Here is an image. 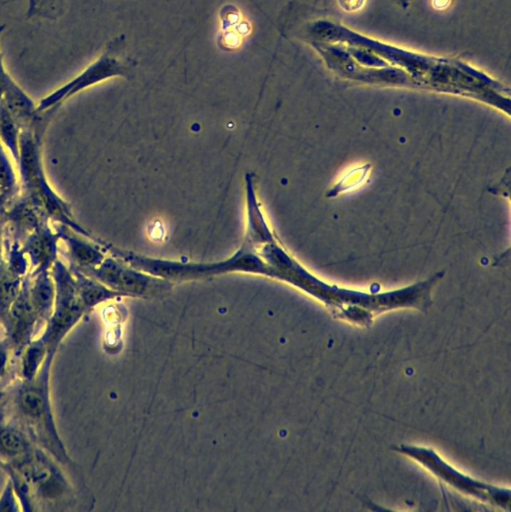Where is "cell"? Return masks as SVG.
I'll return each mask as SVG.
<instances>
[{
    "mask_svg": "<svg viewBox=\"0 0 511 512\" xmlns=\"http://www.w3.org/2000/svg\"><path fill=\"white\" fill-rule=\"evenodd\" d=\"M57 350H51L35 377L20 380L11 390L12 421L61 467L73 469V462L58 433L50 398V373Z\"/></svg>",
    "mask_w": 511,
    "mask_h": 512,
    "instance_id": "1",
    "label": "cell"
},
{
    "mask_svg": "<svg viewBox=\"0 0 511 512\" xmlns=\"http://www.w3.org/2000/svg\"><path fill=\"white\" fill-rule=\"evenodd\" d=\"M44 120L21 129L19 137V173L24 196L39 206L49 218L91 238L74 219L69 205L52 189L44 173L40 140Z\"/></svg>",
    "mask_w": 511,
    "mask_h": 512,
    "instance_id": "2",
    "label": "cell"
},
{
    "mask_svg": "<svg viewBox=\"0 0 511 512\" xmlns=\"http://www.w3.org/2000/svg\"><path fill=\"white\" fill-rule=\"evenodd\" d=\"M393 449L419 463L438 480L461 492L463 495L477 499L485 504L510 510V489L474 479L458 471L432 448L401 444Z\"/></svg>",
    "mask_w": 511,
    "mask_h": 512,
    "instance_id": "3",
    "label": "cell"
},
{
    "mask_svg": "<svg viewBox=\"0 0 511 512\" xmlns=\"http://www.w3.org/2000/svg\"><path fill=\"white\" fill-rule=\"evenodd\" d=\"M50 273L55 286L54 307L39 338L49 349L58 350L64 338L87 310L80 300L75 277L70 267L57 259Z\"/></svg>",
    "mask_w": 511,
    "mask_h": 512,
    "instance_id": "4",
    "label": "cell"
},
{
    "mask_svg": "<svg viewBox=\"0 0 511 512\" xmlns=\"http://www.w3.org/2000/svg\"><path fill=\"white\" fill-rule=\"evenodd\" d=\"M124 37L112 41L105 52L88 65L75 78L54 90L37 104V111L42 113L58 108L61 103L78 92L106 79L121 76L128 77L131 64L124 56Z\"/></svg>",
    "mask_w": 511,
    "mask_h": 512,
    "instance_id": "5",
    "label": "cell"
},
{
    "mask_svg": "<svg viewBox=\"0 0 511 512\" xmlns=\"http://www.w3.org/2000/svg\"><path fill=\"white\" fill-rule=\"evenodd\" d=\"M41 324L29 297L28 275L22 281L18 296L13 302L4 328L6 339L18 356L33 339L37 324Z\"/></svg>",
    "mask_w": 511,
    "mask_h": 512,
    "instance_id": "6",
    "label": "cell"
},
{
    "mask_svg": "<svg viewBox=\"0 0 511 512\" xmlns=\"http://www.w3.org/2000/svg\"><path fill=\"white\" fill-rule=\"evenodd\" d=\"M81 272L114 291L144 292L147 288L152 289L155 284L163 283L125 267L118 257L104 258L96 267Z\"/></svg>",
    "mask_w": 511,
    "mask_h": 512,
    "instance_id": "7",
    "label": "cell"
},
{
    "mask_svg": "<svg viewBox=\"0 0 511 512\" xmlns=\"http://www.w3.org/2000/svg\"><path fill=\"white\" fill-rule=\"evenodd\" d=\"M59 241L56 229H52L47 222L32 231L21 242V248L30 261V273L51 269L57 260Z\"/></svg>",
    "mask_w": 511,
    "mask_h": 512,
    "instance_id": "8",
    "label": "cell"
},
{
    "mask_svg": "<svg viewBox=\"0 0 511 512\" xmlns=\"http://www.w3.org/2000/svg\"><path fill=\"white\" fill-rule=\"evenodd\" d=\"M37 445L30 436L14 421H0V461L10 468L27 460Z\"/></svg>",
    "mask_w": 511,
    "mask_h": 512,
    "instance_id": "9",
    "label": "cell"
},
{
    "mask_svg": "<svg viewBox=\"0 0 511 512\" xmlns=\"http://www.w3.org/2000/svg\"><path fill=\"white\" fill-rule=\"evenodd\" d=\"M59 239L65 243L71 266L80 271L94 268L105 258L100 247L67 226L58 224L55 228Z\"/></svg>",
    "mask_w": 511,
    "mask_h": 512,
    "instance_id": "10",
    "label": "cell"
},
{
    "mask_svg": "<svg viewBox=\"0 0 511 512\" xmlns=\"http://www.w3.org/2000/svg\"><path fill=\"white\" fill-rule=\"evenodd\" d=\"M2 100L20 130L37 124L43 120L51 110L42 113L38 112L36 109L37 104L34 103L12 78L8 81Z\"/></svg>",
    "mask_w": 511,
    "mask_h": 512,
    "instance_id": "11",
    "label": "cell"
},
{
    "mask_svg": "<svg viewBox=\"0 0 511 512\" xmlns=\"http://www.w3.org/2000/svg\"><path fill=\"white\" fill-rule=\"evenodd\" d=\"M28 291L40 322L45 324L53 312L55 298V286L50 270L30 273Z\"/></svg>",
    "mask_w": 511,
    "mask_h": 512,
    "instance_id": "12",
    "label": "cell"
},
{
    "mask_svg": "<svg viewBox=\"0 0 511 512\" xmlns=\"http://www.w3.org/2000/svg\"><path fill=\"white\" fill-rule=\"evenodd\" d=\"M70 269L75 277L80 300L87 311L119 294L75 267L70 266Z\"/></svg>",
    "mask_w": 511,
    "mask_h": 512,
    "instance_id": "13",
    "label": "cell"
},
{
    "mask_svg": "<svg viewBox=\"0 0 511 512\" xmlns=\"http://www.w3.org/2000/svg\"><path fill=\"white\" fill-rule=\"evenodd\" d=\"M51 350L57 349H49L39 337L33 338L18 355L20 380L35 377Z\"/></svg>",
    "mask_w": 511,
    "mask_h": 512,
    "instance_id": "14",
    "label": "cell"
},
{
    "mask_svg": "<svg viewBox=\"0 0 511 512\" xmlns=\"http://www.w3.org/2000/svg\"><path fill=\"white\" fill-rule=\"evenodd\" d=\"M19 137L20 128L8 111L3 100H0V142L7 149L10 155L16 160L19 159Z\"/></svg>",
    "mask_w": 511,
    "mask_h": 512,
    "instance_id": "15",
    "label": "cell"
},
{
    "mask_svg": "<svg viewBox=\"0 0 511 512\" xmlns=\"http://www.w3.org/2000/svg\"><path fill=\"white\" fill-rule=\"evenodd\" d=\"M17 192L16 174L10 158L0 142V194L10 200Z\"/></svg>",
    "mask_w": 511,
    "mask_h": 512,
    "instance_id": "16",
    "label": "cell"
},
{
    "mask_svg": "<svg viewBox=\"0 0 511 512\" xmlns=\"http://www.w3.org/2000/svg\"><path fill=\"white\" fill-rule=\"evenodd\" d=\"M21 502L13 481L8 477L0 494V511L17 512L22 510Z\"/></svg>",
    "mask_w": 511,
    "mask_h": 512,
    "instance_id": "17",
    "label": "cell"
},
{
    "mask_svg": "<svg viewBox=\"0 0 511 512\" xmlns=\"http://www.w3.org/2000/svg\"><path fill=\"white\" fill-rule=\"evenodd\" d=\"M64 0H37L36 13L41 12L45 17L56 18L62 12Z\"/></svg>",
    "mask_w": 511,
    "mask_h": 512,
    "instance_id": "18",
    "label": "cell"
},
{
    "mask_svg": "<svg viewBox=\"0 0 511 512\" xmlns=\"http://www.w3.org/2000/svg\"><path fill=\"white\" fill-rule=\"evenodd\" d=\"M13 352V348L6 338L0 340V380L8 372L10 357Z\"/></svg>",
    "mask_w": 511,
    "mask_h": 512,
    "instance_id": "19",
    "label": "cell"
},
{
    "mask_svg": "<svg viewBox=\"0 0 511 512\" xmlns=\"http://www.w3.org/2000/svg\"><path fill=\"white\" fill-rule=\"evenodd\" d=\"M4 28H5V25L0 26V34L2 33ZM10 78H11L10 75L6 72V70L3 66L2 56L0 53V100L3 97L5 88H6Z\"/></svg>",
    "mask_w": 511,
    "mask_h": 512,
    "instance_id": "20",
    "label": "cell"
},
{
    "mask_svg": "<svg viewBox=\"0 0 511 512\" xmlns=\"http://www.w3.org/2000/svg\"><path fill=\"white\" fill-rule=\"evenodd\" d=\"M9 200L0 194V220H3Z\"/></svg>",
    "mask_w": 511,
    "mask_h": 512,
    "instance_id": "21",
    "label": "cell"
},
{
    "mask_svg": "<svg viewBox=\"0 0 511 512\" xmlns=\"http://www.w3.org/2000/svg\"><path fill=\"white\" fill-rule=\"evenodd\" d=\"M37 0H28L27 16L31 17L36 14Z\"/></svg>",
    "mask_w": 511,
    "mask_h": 512,
    "instance_id": "22",
    "label": "cell"
},
{
    "mask_svg": "<svg viewBox=\"0 0 511 512\" xmlns=\"http://www.w3.org/2000/svg\"><path fill=\"white\" fill-rule=\"evenodd\" d=\"M1 236L2 235H1V231H0V272L5 267V257L3 255V242H2V237Z\"/></svg>",
    "mask_w": 511,
    "mask_h": 512,
    "instance_id": "23",
    "label": "cell"
},
{
    "mask_svg": "<svg viewBox=\"0 0 511 512\" xmlns=\"http://www.w3.org/2000/svg\"><path fill=\"white\" fill-rule=\"evenodd\" d=\"M5 396H6V391H5L4 386L0 380V402L4 399Z\"/></svg>",
    "mask_w": 511,
    "mask_h": 512,
    "instance_id": "24",
    "label": "cell"
},
{
    "mask_svg": "<svg viewBox=\"0 0 511 512\" xmlns=\"http://www.w3.org/2000/svg\"><path fill=\"white\" fill-rule=\"evenodd\" d=\"M0 468L6 472V466L0 461Z\"/></svg>",
    "mask_w": 511,
    "mask_h": 512,
    "instance_id": "25",
    "label": "cell"
}]
</instances>
